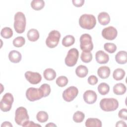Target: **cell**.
Segmentation results:
<instances>
[{
	"mask_svg": "<svg viewBox=\"0 0 127 127\" xmlns=\"http://www.w3.org/2000/svg\"><path fill=\"white\" fill-rule=\"evenodd\" d=\"M79 24L83 29H92L96 24V18L93 14H83L79 18Z\"/></svg>",
	"mask_w": 127,
	"mask_h": 127,
	"instance_id": "1",
	"label": "cell"
},
{
	"mask_svg": "<svg viewBox=\"0 0 127 127\" xmlns=\"http://www.w3.org/2000/svg\"><path fill=\"white\" fill-rule=\"evenodd\" d=\"M14 20L13 26L15 31L19 34L23 33L25 31L26 24L24 14L20 11L16 12L14 15Z\"/></svg>",
	"mask_w": 127,
	"mask_h": 127,
	"instance_id": "2",
	"label": "cell"
},
{
	"mask_svg": "<svg viewBox=\"0 0 127 127\" xmlns=\"http://www.w3.org/2000/svg\"><path fill=\"white\" fill-rule=\"evenodd\" d=\"M118 101L113 98H103L100 102V107L104 111L112 112L118 109Z\"/></svg>",
	"mask_w": 127,
	"mask_h": 127,
	"instance_id": "3",
	"label": "cell"
},
{
	"mask_svg": "<svg viewBox=\"0 0 127 127\" xmlns=\"http://www.w3.org/2000/svg\"><path fill=\"white\" fill-rule=\"evenodd\" d=\"M80 48L83 52H90L93 49L92 37L87 33L81 35L80 37Z\"/></svg>",
	"mask_w": 127,
	"mask_h": 127,
	"instance_id": "4",
	"label": "cell"
},
{
	"mask_svg": "<svg viewBox=\"0 0 127 127\" xmlns=\"http://www.w3.org/2000/svg\"><path fill=\"white\" fill-rule=\"evenodd\" d=\"M14 119L15 122L18 125L22 126L23 124L29 119L27 109L23 107L17 108L15 112Z\"/></svg>",
	"mask_w": 127,
	"mask_h": 127,
	"instance_id": "5",
	"label": "cell"
},
{
	"mask_svg": "<svg viewBox=\"0 0 127 127\" xmlns=\"http://www.w3.org/2000/svg\"><path fill=\"white\" fill-rule=\"evenodd\" d=\"M61 38V34L58 30L51 31L46 40V44L50 48H54L57 46Z\"/></svg>",
	"mask_w": 127,
	"mask_h": 127,
	"instance_id": "6",
	"label": "cell"
},
{
	"mask_svg": "<svg viewBox=\"0 0 127 127\" xmlns=\"http://www.w3.org/2000/svg\"><path fill=\"white\" fill-rule=\"evenodd\" d=\"M13 101L14 98L12 94L6 93L3 96L0 102V110L4 112H7L10 111Z\"/></svg>",
	"mask_w": 127,
	"mask_h": 127,
	"instance_id": "7",
	"label": "cell"
},
{
	"mask_svg": "<svg viewBox=\"0 0 127 127\" xmlns=\"http://www.w3.org/2000/svg\"><path fill=\"white\" fill-rule=\"evenodd\" d=\"M79 57V52L77 49H70L67 53V54L65 58V64L69 67L75 65L77 62Z\"/></svg>",
	"mask_w": 127,
	"mask_h": 127,
	"instance_id": "8",
	"label": "cell"
},
{
	"mask_svg": "<svg viewBox=\"0 0 127 127\" xmlns=\"http://www.w3.org/2000/svg\"><path fill=\"white\" fill-rule=\"evenodd\" d=\"M27 99L31 102L38 100L43 97V94L40 88L30 87L26 91Z\"/></svg>",
	"mask_w": 127,
	"mask_h": 127,
	"instance_id": "9",
	"label": "cell"
},
{
	"mask_svg": "<svg viewBox=\"0 0 127 127\" xmlns=\"http://www.w3.org/2000/svg\"><path fill=\"white\" fill-rule=\"evenodd\" d=\"M78 94V90L75 86H69L63 92V98L66 102H71L76 97Z\"/></svg>",
	"mask_w": 127,
	"mask_h": 127,
	"instance_id": "10",
	"label": "cell"
},
{
	"mask_svg": "<svg viewBox=\"0 0 127 127\" xmlns=\"http://www.w3.org/2000/svg\"><path fill=\"white\" fill-rule=\"evenodd\" d=\"M118 34V31L116 28L113 26H109L104 28L102 31L103 37L108 40H114Z\"/></svg>",
	"mask_w": 127,
	"mask_h": 127,
	"instance_id": "11",
	"label": "cell"
},
{
	"mask_svg": "<svg viewBox=\"0 0 127 127\" xmlns=\"http://www.w3.org/2000/svg\"><path fill=\"white\" fill-rule=\"evenodd\" d=\"M24 75L26 80L32 84H37L42 80V76L38 72L28 71L25 73Z\"/></svg>",
	"mask_w": 127,
	"mask_h": 127,
	"instance_id": "12",
	"label": "cell"
},
{
	"mask_svg": "<svg viewBox=\"0 0 127 127\" xmlns=\"http://www.w3.org/2000/svg\"><path fill=\"white\" fill-rule=\"evenodd\" d=\"M83 97L84 101L86 103L88 104H92L96 101L97 95L95 91L91 90H88L84 93Z\"/></svg>",
	"mask_w": 127,
	"mask_h": 127,
	"instance_id": "13",
	"label": "cell"
},
{
	"mask_svg": "<svg viewBox=\"0 0 127 127\" xmlns=\"http://www.w3.org/2000/svg\"><path fill=\"white\" fill-rule=\"evenodd\" d=\"M95 59L96 62L100 64H106L109 60V55L102 50H99L96 53Z\"/></svg>",
	"mask_w": 127,
	"mask_h": 127,
	"instance_id": "14",
	"label": "cell"
},
{
	"mask_svg": "<svg viewBox=\"0 0 127 127\" xmlns=\"http://www.w3.org/2000/svg\"><path fill=\"white\" fill-rule=\"evenodd\" d=\"M8 59L13 63H18L21 60V53L16 50H12L8 54Z\"/></svg>",
	"mask_w": 127,
	"mask_h": 127,
	"instance_id": "15",
	"label": "cell"
},
{
	"mask_svg": "<svg viewBox=\"0 0 127 127\" xmlns=\"http://www.w3.org/2000/svg\"><path fill=\"white\" fill-rule=\"evenodd\" d=\"M115 60L119 64H125L127 62V54L125 51H121L115 55Z\"/></svg>",
	"mask_w": 127,
	"mask_h": 127,
	"instance_id": "16",
	"label": "cell"
},
{
	"mask_svg": "<svg viewBox=\"0 0 127 127\" xmlns=\"http://www.w3.org/2000/svg\"><path fill=\"white\" fill-rule=\"evenodd\" d=\"M110 69L107 66H100L97 70L98 75L102 79L108 78L110 74Z\"/></svg>",
	"mask_w": 127,
	"mask_h": 127,
	"instance_id": "17",
	"label": "cell"
},
{
	"mask_svg": "<svg viewBox=\"0 0 127 127\" xmlns=\"http://www.w3.org/2000/svg\"><path fill=\"white\" fill-rule=\"evenodd\" d=\"M98 20L100 24L106 25L110 22V17L107 12H101L98 15Z\"/></svg>",
	"mask_w": 127,
	"mask_h": 127,
	"instance_id": "18",
	"label": "cell"
},
{
	"mask_svg": "<svg viewBox=\"0 0 127 127\" xmlns=\"http://www.w3.org/2000/svg\"><path fill=\"white\" fill-rule=\"evenodd\" d=\"M85 125L87 127H101L102 122L97 118H89L86 120Z\"/></svg>",
	"mask_w": 127,
	"mask_h": 127,
	"instance_id": "19",
	"label": "cell"
},
{
	"mask_svg": "<svg viewBox=\"0 0 127 127\" xmlns=\"http://www.w3.org/2000/svg\"><path fill=\"white\" fill-rule=\"evenodd\" d=\"M126 87L125 85L122 83H118L116 84L113 87V92L114 94L117 95H123L126 92Z\"/></svg>",
	"mask_w": 127,
	"mask_h": 127,
	"instance_id": "20",
	"label": "cell"
},
{
	"mask_svg": "<svg viewBox=\"0 0 127 127\" xmlns=\"http://www.w3.org/2000/svg\"><path fill=\"white\" fill-rule=\"evenodd\" d=\"M43 76L45 79L47 80L51 81L56 78V72L54 69L51 68H48L44 71Z\"/></svg>",
	"mask_w": 127,
	"mask_h": 127,
	"instance_id": "21",
	"label": "cell"
},
{
	"mask_svg": "<svg viewBox=\"0 0 127 127\" xmlns=\"http://www.w3.org/2000/svg\"><path fill=\"white\" fill-rule=\"evenodd\" d=\"M27 37L30 41L35 42L39 38V33L37 29L32 28L28 31Z\"/></svg>",
	"mask_w": 127,
	"mask_h": 127,
	"instance_id": "22",
	"label": "cell"
},
{
	"mask_svg": "<svg viewBox=\"0 0 127 127\" xmlns=\"http://www.w3.org/2000/svg\"><path fill=\"white\" fill-rule=\"evenodd\" d=\"M75 73L78 77L83 78L87 75L88 73V69L86 66L79 65L76 67L75 69Z\"/></svg>",
	"mask_w": 127,
	"mask_h": 127,
	"instance_id": "23",
	"label": "cell"
},
{
	"mask_svg": "<svg viewBox=\"0 0 127 127\" xmlns=\"http://www.w3.org/2000/svg\"><path fill=\"white\" fill-rule=\"evenodd\" d=\"M126 74L125 70L122 68H117L113 71V78L117 81L121 80L124 78Z\"/></svg>",
	"mask_w": 127,
	"mask_h": 127,
	"instance_id": "24",
	"label": "cell"
},
{
	"mask_svg": "<svg viewBox=\"0 0 127 127\" xmlns=\"http://www.w3.org/2000/svg\"><path fill=\"white\" fill-rule=\"evenodd\" d=\"M74 42L75 38L71 35L65 36L62 40V45L65 47L71 46L74 43Z\"/></svg>",
	"mask_w": 127,
	"mask_h": 127,
	"instance_id": "25",
	"label": "cell"
},
{
	"mask_svg": "<svg viewBox=\"0 0 127 127\" xmlns=\"http://www.w3.org/2000/svg\"><path fill=\"white\" fill-rule=\"evenodd\" d=\"M45 6V2L43 0H33L31 2V7L36 10H40Z\"/></svg>",
	"mask_w": 127,
	"mask_h": 127,
	"instance_id": "26",
	"label": "cell"
},
{
	"mask_svg": "<svg viewBox=\"0 0 127 127\" xmlns=\"http://www.w3.org/2000/svg\"><path fill=\"white\" fill-rule=\"evenodd\" d=\"M98 91L101 95H105L109 93L110 91V86L107 83L102 82L98 86Z\"/></svg>",
	"mask_w": 127,
	"mask_h": 127,
	"instance_id": "27",
	"label": "cell"
},
{
	"mask_svg": "<svg viewBox=\"0 0 127 127\" xmlns=\"http://www.w3.org/2000/svg\"><path fill=\"white\" fill-rule=\"evenodd\" d=\"M0 35L5 39H9L13 35L12 30L8 27H4L1 30Z\"/></svg>",
	"mask_w": 127,
	"mask_h": 127,
	"instance_id": "28",
	"label": "cell"
},
{
	"mask_svg": "<svg viewBox=\"0 0 127 127\" xmlns=\"http://www.w3.org/2000/svg\"><path fill=\"white\" fill-rule=\"evenodd\" d=\"M49 116L48 113L43 111H41L38 112L36 115V119L40 123H45L48 120Z\"/></svg>",
	"mask_w": 127,
	"mask_h": 127,
	"instance_id": "29",
	"label": "cell"
},
{
	"mask_svg": "<svg viewBox=\"0 0 127 127\" xmlns=\"http://www.w3.org/2000/svg\"><path fill=\"white\" fill-rule=\"evenodd\" d=\"M85 118L84 114L80 111H76L73 115V120L74 122L80 123L83 122Z\"/></svg>",
	"mask_w": 127,
	"mask_h": 127,
	"instance_id": "30",
	"label": "cell"
},
{
	"mask_svg": "<svg viewBox=\"0 0 127 127\" xmlns=\"http://www.w3.org/2000/svg\"><path fill=\"white\" fill-rule=\"evenodd\" d=\"M80 59L83 62L88 63L92 60V54L90 52L82 51L80 56Z\"/></svg>",
	"mask_w": 127,
	"mask_h": 127,
	"instance_id": "31",
	"label": "cell"
},
{
	"mask_svg": "<svg viewBox=\"0 0 127 127\" xmlns=\"http://www.w3.org/2000/svg\"><path fill=\"white\" fill-rule=\"evenodd\" d=\"M25 43V39L23 37L18 36L16 37L12 42L13 45L14 47L19 48L22 47Z\"/></svg>",
	"mask_w": 127,
	"mask_h": 127,
	"instance_id": "32",
	"label": "cell"
},
{
	"mask_svg": "<svg viewBox=\"0 0 127 127\" xmlns=\"http://www.w3.org/2000/svg\"><path fill=\"white\" fill-rule=\"evenodd\" d=\"M39 88L42 92V93L43 94V97H46L48 96L51 93V87H50V85L48 84H46V83L43 84L41 85Z\"/></svg>",
	"mask_w": 127,
	"mask_h": 127,
	"instance_id": "33",
	"label": "cell"
},
{
	"mask_svg": "<svg viewBox=\"0 0 127 127\" xmlns=\"http://www.w3.org/2000/svg\"><path fill=\"white\" fill-rule=\"evenodd\" d=\"M56 82L59 86L63 87L67 85L68 83V79L65 76H60L57 78Z\"/></svg>",
	"mask_w": 127,
	"mask_h": 127,
	"instance_id": "34",
	"label": "cell"
},
{
	"mask_svg": "<svg viewBox=\"0 0 127 127\" xmlns=\"http://www.w3.org/2000/svg\"><path fill=\"white\" fill-rule=\"evenodd\" d=\"M104 48L105 51L109 53L112 54L115 52L117 50V46L114 43H106L104 45Z\"/></svg>",
	"mask_w": 127,
	"mask_h": 127,
	"instance_id": "35",
	"label": "cell"
},
{
	"mask_svg": "<svg viewBox=\"0 0 127 127\" xmlns=\"http://www.w3.org/2000/svg\"><path fill=\"white\" fill-rule=\"evenodd\" d=\"M118 116L122 119L127 120V109L126 108L122 109L118 113Z\"/></svg>",
	"mask_w": 127,
	"mask_h": 127,
	"instance_id": "36",
	"label": "cell"
},
{
	"mask_svg": "<svg viewBox=\"0 0 127 127\" xmlns=\"http://www.w3.org/2000/svg\"><path fill=\"white\" fill-rule=\"evenodd\" d=\"M98 78L95 75H90L88 78V83L92 85H94L97 84L98 82Z\"/></svg>",
	"mask_w": 127,
	"mask_h": 127,
	"instance_id": "37",
	"label": "cell"
},
{
	"mask_svg": "<svg viewBox=\"0 0 127 127\" xmlns=\"http://www.w3.org/2000/svg\"><path fill=\"white\" fill-rule=\"evenodd\" d=\"M22 127H41V125H39V124H36L35 123H34V122L33 121H27L26 122H25L23 125H22Z\"/></svg>",
	"mask_w": 127,
	"mask_h": 127,
	"instance_id": "38",
	"label": "cell"
},
{
	"mask_svg": "<svg viewBox=\"0 0 127 127\" xmlns=\"http://www.w3.org/2000/svg\"><path fill=\"white\" fill-rule=\"evenodd\" d=\"M84 0H72L73 4L76 7H80L82 6L84 3Z\"/></svg>",
	"mask_w": 127,
	"mask_h": 127,
	"instance_id": "39",
	"label": "cell"
},
{
	"mask_svg": "<svg viewBox=\"0 0 127 127\" xmlns=\"http://www.w3.org/2000/svg\"><path fill=\"white\" fill-rule=\"evenodd\" d=\"M116 127H127V125H126V123L124 121H119L117 122L116 125Z\"/></svg>",
	"mask_w": 127,
	"mask_h": 127,
	"instance_id": "40",
	"label": "cell"
},
{
	"mask_svg": "<svg viewBox=\"0 0 127 127\" xmlns=\"http://www.w3.org/2000/svg\"><path fill=\"white\" fill-rule=\"evenodd\" d=\"M12 127V125L9 122L5 121L3 122L1 125V127Z\"/></svg>",
	"mask_w": 127,
	"mask_h": 127,
	"instance_id": "41",
	"label": "cell"
},
{
	"mask_svg": "<svg viewBox=\"0 0 127 127\" xmlns=\"http://www.w3.org/2000/svg\"><path fill=\"white\" fill-rule=\"evenodd\" d=\"M46 127H57V126L53 123H49V124H47L45 126Z\"/></svg>",
	"mask_w": 127,
	"mask_h": 127,
	"instance_id": "42",
	"label": "cell"
}]
</instances>
